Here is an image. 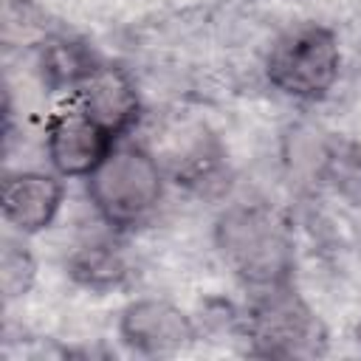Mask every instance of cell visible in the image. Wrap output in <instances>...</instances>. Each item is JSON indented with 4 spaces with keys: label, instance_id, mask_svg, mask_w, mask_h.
<instances>
[{
    "label": "cell",
    "instance_id": "7",
    "mask_svg": "<svg viewBox=\"0 0 361 361\" xmlns=\"http://www.w3.org/2000/svg\"><path fill=\"white\" fill-rule=\"evenodd\" d=\"M118 336L138 355H172L192 344L195 322L169 299L141 296L121 310Z\"/></svg>",
    "mask_w": 361,
    "mask_h": 361
},
{
    "label": "cell",
    "instance_id": "11",
    "mask_svg": "<svg viewBox=\"0 0 361 361\" xmlns=\"http://www.w3.org/2000/svg\"><path fill=\"white\" fill-rule=\"evenodd\" d=\"M42 79L51 87H68L71 93L79 87V82L99 65V59L79 42L71 39H48L42 45Z\"/></svg>",
    "mask_w": 361,
    "mask_h": 361
},
{
    "label": "cell",
    "instance_id": "5",
    "mask_svg": "<svg viewBox=\"0 0 361 361\" xmlns=\"http://www.w3.org/2000/svg\"><path fill=\"white\" fill-rule=\"evenodd\" d=\"M118 144L73 99L45 121V158L59 178H87Z\"/></svg>",
    "mask_w": 361,
    "mask_h": 361
},
{
    "label": "cell",
    "instance_id": "9",
    "mask_svg": "<svg viewBox=\"0 0 361 361\" xmlns=\"http://www.w3.org/2000/svg\"><path fill=\"white\" fill-rule=\"evenodd\" d=\"M65 200V186L56 172L39 169H20L3 178L0 189V209L3 220L23 237L45 231Z\"/></svg>",
    "mask_w": 361,
    "mask_h": 361
},
{
    "label": "cell",
    "instance_id": "2",
    "mask_svg": "<svg viewBox=\"0 0 361 361\" xmlns=\"http://www.w3.org/2000/svg\"><path fill=\"white\" fill-rule=\"evenodd\" d=\"M166 175L138 138H121L85 178V192L104 226L124 231L141 226L161 203Z\"/></svg>",
    "mask_w": 361,
    "mask_h": 361
},
{
    "label": "cell",
    "instance_id": "12",
    "mask_svg": "<svg viewBox=\"0 0 361 361\" xmlns=\"http://www.w3.org/2000/svg\"><path fill=\"white\" fill-rule=\"evenodd\" d=\"M34 279H37V262L31 251L17 240H6L3 254H0V285H3L6 299L25 296Z\"/></svg>",
    "mask_w": 361,
    "mask_h": 361
},
{
    "label": "cell",
    "instance_id": "6",
    "mask_svg": "<svg viewBox=\"0 0 361 361\" xmlns=\"http://www.w3.org/2000/svg\"><path fill=\"white\" fill-rule=\"evenodd\" d=\"M138 141L155 155L164 175L175 183H203L214 175L223 158L217 138L197 118H164Z\"/></svg>",
    "mask_w": 361,
    "mask_h": 361
},
{
    "label": "cell",
    "instance_id": "10",
    "mask_svg": "<svg viewBox=\"0 0 361 361\" xmlns=\"http://www.w3.org/2000/svg\"><path fill=\"white\" fill-rule=\"evenodd\" d=\"M68 274L85 288L104 290L116 288L127 276V262L110 243H90L68 259Z\"/></svg>",
    "mask_w": 361,
    "mask_h": 361
},
{
    "label": "cell",
    "instance_id": "4",
    "mask_svg": "<svg viewBox=\"0 0 361 361\" xmlns=\"http://www.w3.org/2000/svg\"><path fill=\"white\" fill-rule=\"evenodd\" d=\"M251 350L265 358H302L324 347V327L293 282L251 290L245 310Z\"/></svg>",
    "mask_w": 361,
    "mask_h": 361
},
{
    "label": "cell",
    "instance_id": "1",
    "mask_svg": "<svg viewBox=\"0 0 361 361\" xmlns=\"http://www.w3.org/2000/svg\"><path fill=\"white\" fill-rule=\"evenodd\" d=\"M214 248L248 293L293 282V228L271 203L240 200L226 206L214 220Z\"/></svg>",
    "mask_w": 361,
    "mask_h": 361
},
{
    "label": "cell",
    "instance_id": "8",
    "mask_svg": "<svg viewBox=\"0 0 361 361\" xmlns=\"http://www.w3.org/2000/svg\"><path fill=\"white\" fill-rule=\"evenodd\" d=\"M71 99L118 141L127 138L141 121V96L133 76L118 65L99 62L79 82Z\"/></svg>",
    "mask_w": 361,
    "mask_h": 361
},
{
    "label": "cell",
    "instance_id": "3",
    "mask_svg": "<svg viewBox=\"0 0 361 361\" xmlns=\"http://www.w3.org/2000/svg\"><path fill=\"white\" fill-rule=\"evenodd\" d=\"M338 37L322 23H296L285 28L265 54L268 85L296 102L324 99L338 82Z\"/></svg>",
    "mask_w": 361,
    "mask_h": 361
}]
</instances>
